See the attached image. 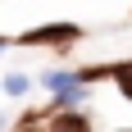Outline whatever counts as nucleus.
<instances>
[{
	"label": "nucleus",
	"mask_w": 132,
	"mask_h": 132,
	"mask_svg": "<svg viewBox=\"0 0 132 132\" xmlns=\"http://www.w3.org/2000/svg\"><path fill=\"white\" fill-rule=\"evenodd\" d=\"M59 132H87V128H82V119H59Z\"/></svg>",
	"instance_id": "5"
},
{
	"label": "nucleus",
	"mask_w": 132,
	"mask_h": 132,
	"mask_svg": "<svg viewBox=\"0 0 132 132\" xmlns=\"http://www.w3.org/2000/svg\"><path fill=\"white\" fill-rule=\"evenodd\" d=\"M82 78H73V73H46V87L50 91H68V87H78Z\"/></svg>",
	"instance_id": "1"
},
{
	"label": "nucleus",
	"mask_w": 132,
	"mask_h": 132,
	"mask_svg": "<svg viewBox=\"0 0 132 132\" xmlns=\"http://www.w3.org/2000/svg\"><path fill=\"white\" fill-rule=\"evenodd\" d=\"M64 37H73V27H41V32H32L27 41H64Z\"/></svg>",
	"instance_id": "2"
},
{
	"label": "nucleus",
	"mask_w": 132,
	"mask_h": 132,
	"mask_svg": "<svg viewBox=\"0 0 132 132\" xmlns=\"http://www.w3.org/2000/svg\"><path fill=\"white\" fill-rule=\"evenodd\" d=\"M114 78H119V87H123V96L132 100V59H128V64H119V68H114Z\"/></svg>",
	"instance_id": "3"
},
{
	"label": "nucleus",
	"mask_w": 132,
	"mask_h": 132,
	"mask_svg": "<svg viewBox=\"0 0 132 132\" xmlns=\"http://www.w3.org/2000/svg\"><path fill=\"white\" fill-rule=\"evenodd\" d=\"M23 132H41V128H23Z\"/></svg>",
	"instance_id": "6"
},
{
	"label": "nucleus",
	"mask_w": 132,
	"mask_h": 132,
	"mask_svg": "<svg viewBox=\"0 0 132 132\" xmlns=\"http://www.w3.org/2000/svg\"><path fill=\"white\" fill-rule=\"evenodd\" d=\"M5 91H9V96H23V91H27V78H18V73L5 78Z\"/></svg>",
	"instance_id": "4"
},
{
	"label": "nucleus",
	"mask_w": 132,
	"mask_h": 132,
	"mask_svg": "<svg viewBox=\"0 0 132 132\" xmlns=\"http://www.w3.org/2000/svg\"><path fill=\"white\" fill-rule=\"evenodd\" d=\"M0 128H5V119H0Z\"/></svg>",
	"instance_id": "7"
}]
</instances>
